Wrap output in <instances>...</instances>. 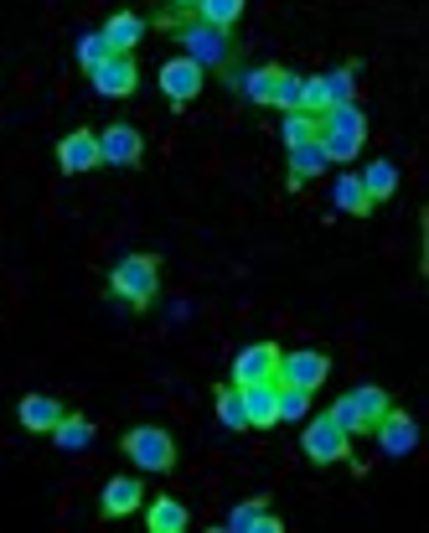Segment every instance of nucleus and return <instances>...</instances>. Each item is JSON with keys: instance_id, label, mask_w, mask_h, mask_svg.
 Segmentation results:
<instances>
[{"instance_id": "obj_32", "label": "nucleus", "mask_w": 429, "mask_h": 533, "mask_svg": "<svg viewBox=\"0 0 429 533\" xmlns=\"http://www.w3.org/2000/svg\"><path fill=\"white\" fill-rule=\"evenodd\" d=\"M326 414H331V420L342 425L347 435H362V425H357V409H352V399H336V404H331Z\"/></svg>"}, {"instance_id": "obj_1", "label": "nucleus", "mask_w": 429, "mask_h": 533, "mask_svg": "<svg viewBox=\"0 0 429 533\" xmlns=\"http://www.w3.org/2000/svg\"><path fill=\"white\" fill-rule=\"evenodd\" d=\"M321 151H326V161H357V151H362V140H367V120H362V109L357 104H331V109H321Z\"/></svg>"}, {"instance_id": "obj_5", "label": "nucleus", "mask_w": 429, "mask_h": 533, "mask_svg": "<svg viewBox=\"0 0 429 533\" xmlns=\"http://www.w3.org/2000/svg\"><path fill=\"white\" fill-rule=\"evenodd\" d=\"M347 440H352V435L336 425L331 414H321V420L305 425V440H300V446H305V461L331 466V461H347Z\"/></svg>"}, {"instance_id": "obj_33", "label": "nucleus", "mask_w": 429, "mask_h": 533, "mask_svg": "<svg viewBox=\"0 0 429 533\" xmlns=\"http://www.w3.org/2000/svg\"><path fill=\"white\" fill-rule=\"evenodd\" d=\"M171 6H197V0H171Z\"/></svg>"}, {"instance_id": "obj_25", "label": "nucleus", "mask_w": 429, "mask_h": 533, "mask_svg": "<svg viewBox=\"0 0 429 533\" xmlns=\"http://www.w3.org/2000/svg\"><path fill=\"white\" fill-rule=\"evenodd\" d=\"M218 420L228 430H249V414H243V389H238V383H223V389H218Z\"/></svg>"}, {"instance_id": "obj_8", "label": "nucleus", "mask_w": 429, "mask_h": 533, "mask_svg": "<svg viewBox=\"0 0 429 533\" xmlns=\"http://www.w3.org/2000/svg\"><path fill=\"white\" fill-rule=\"evenodd\" d=\"M94 78V88L104 99H125V94H135V83H140V68H135V57L130 52H109L104 63L88 73Z\"/></svg>"}, {"instance_id": "obj_9", "label": "nucleus", "mask_w": 429, "mask_h": 533, "mask_svg": "<svg viewBox=\"0 0 429 533\" xmlns=\"http://www.w3.org/2000/svg\"><path fill=\"white\" fill-rule=\"evenodd\" d=\"M243 414H249V430H274L280 425V378L243 383Z\"/></svg>"}, {"instance_id": "obj_13", "label": "nucleus", "mask_w": 429, "mask_h": 533, "mask_svg": "<svg viewBox=\"0 0 429 533\" xmlns=\"http://www.w3.org/2000/svg\"><path fill=\"white\" fill-rule=\"evenodd\" d=\"M57 166L63 171H99L104 161H99V135L94 130H68L63 135V145H57Z\"/></svg>"}, {"instance_id": "obj_11", "label": "nucleus", "mask_w": 429, "mask_h": 533, "mask_svg": "<svg viewBox=\"0 0 429 533\" xmlns=\"http://www.w3.org/2000/svg\"><path fill=\"white\" fill-rule=\"evenodd\" d=\"M280 373V347L274 342H254V347H243L238 358H233V383L243 389V383H264Z\"/></svg>"}, {"instance_id": "obj_28", "label": "nucleus", "mask_w": 429, "mask_h": 533, "mask_svg": "<svg viewBox=\"0 0 429 533\" xmlns=\"http://www.w3.org/2000/svg\"><path fill=\"white\" fill-rule=\"evenodd\" d=\"M300 94H305V78L280 68V78H274V99H269V104H280V109L290 114V109H300Z\"/></svg>"}, {"instance_id": "obj_22", "label": "nucleus", "mask_w": 429, "mask_h": 533, "mask_svg": "<svg viewBox=\"0 0 429 533\" xmlns=\"http://www.w3.org/2000/svg\"><path fill=\"white\" fill-rule=\"evenodd\" d=\"M347 399H352V409H357V425H362V430H373V425L383 420V414H388V394H383V389H373V383L352 389Z\"/></svg>"}, {"instance_id": "obj_2", "label": "nucleus", "mask_w": 429, "mask_h": 533, "mask_svg": "<svg viewBox=\"0 0 429 533\" xmlns=\"http://www.w3.org/2000/svg\"><path fill=\"white\" fill-rule=\"evenodd\" d=\"M156 285H161V264L150 254H125L114 264V275H109V290L119 295V301H130V306H150L156 301Z\"/></svg>"}, {"instance_id": "obj_14", "label": "nucleus", "mask_w": 429, "mask_h": 533, "mask_svg": "<svg viewBox=\"0 0 429 533\" xmlns=\"http://www.w3.org/2000/svg\"><path fill=\"white\" fill-rule=\"evenodd\" d=\"M99 502H104V518H130L145 502V487H140V477H109Z\"/></svg>"}, {"instance_id": "obj_23", "label": "nucleus", "mask_w": 429, "mask_h": 533, "mask_svg": "<svg viewBox=\"0 0 429 533\" xmlns=\"http://www.w3.org/2000/svg\"><path fill=\"white\" fill-rule=\"evenodd\" d=\"M316 135H321V114H311V109H290L285 114V125H280L285 145H305V140H316Z\"/></svg>"}, {"instance_id": "obj_17", "label": "nucleus", "mask_w": 429, "mask_h": 533, "mask_svg": "<svg viewBox=\"0 0 429 533\" xmlns=\"http://www.w3.org/2000/svg\"><path fill=\"white\" fill-rule=\"evenodd\" d=\"M331 161L321 151V140H305V145H290V187H305L311 176H321Z\"/></svg>"}, {"instance_id": "obj_18", "label": "nucleus", "mask_w": 429, "mask_h": 533, "mask_svg": "<svg viewBox=\"0 0 429 533\" xmlns=\"http://www.w3.org/2000/svg\"><path fill=\"white\" fill-rule=\"evenodd\" d=\"M228 528L233 533H280V518L274 513H264V497H249V502H238V508L228 513Z\"/></svg>"}, {"instance_id": "obj_29", "label": "nucleus", "mask_w": 429, "mask_h": 533, "mask_svg": "<svg viewBox=\"0 0 429 533\" xmlns=\"http://www.w3.org/2000/svg\"><path fill=\"white\" fill-rule=\"evenodd\" d=\"M311 414V394L295 389V383H280V425L285 420H305Z\"/></svg>"}, {"instance_id": "obj_27", "label": "nucleus", "mask_w": 429, "mask_h": 533, "mask_svg": "<svg viewBox=\"0 0 429 533\" xmlns=\"http://www.w3.org/2000/svg\"><path fill=\"white\" fill-rule=\"evenodd\" d=\"M274 78H280V68H254V73L238 78V88H243L254 104H269V99H274Z\"/></svg>"}, {"instance_id": "obj_4", "label": "nucleus", "mask_w": 429, "mask_h": 533, "mask_svg": "<svg viewBox=\"0 0 429 533\" xmlns=\"http://www.w3.org/2000/svg\"><path fill=\"white\" fill-rule=\"evenodd\" d=\"M181 57H192L197 68H223L228 63V32L223 26H207V21H192V26H181Z\"/></svg>"}, {"instance_id": "obj_19", "label": "nucleus", "mask_w": 429, "mask_h": 533, "mask_svg": "<svg viewBox=\"0 0 429 533\" xmlns=\"http://www.w3.org/2000/svg\"><path fill=\"white\" fill-rule=\"evenodd\" d=\"M94 420H83V414H63V420L52 425V440H57V451H88L94 446Z\"/></svg>"}, {"instance_id": "obj_7", "label": "nucleus", "mask_w": 429, "mask_h": 533, "mask_svg": "<svg viewBox=\"0 0 429 533\" xmlns=\"http://www.w3.org/2000/svg\"><path fill=\"white\" fill-rule=\"evenodd\" d=\"M373 435H378V451L398 461V456H409V451L419 446V420H414V414H404V409H393V404H388V414L373 425Z\"/></svg>"}, {"instance_id": "obj_31", "label": "nucleus", "mask_w": 429, "mask_h": 533, "mask_svg": "<svg viewBox=\"0 0 429 533\" xmlns=\"http://www.w3.org/2000/svg\"><path fill=\"white\" fill-rule=\"evenodd\" d=\"M326 88H331V104H352V99H357V78H352V68L326 73Z\"/></svg>"}, {"instance_id": "obj_10", "label": "nucleus", "mask_w": 429, "mask_h": 533, "mask_svg": "<svg viewBox=\"0 0 429 533\" xmlns=\"http://www.w3.org/2000/svg\"><path fill=\"white\" fill-rule=\"evenodd\" d=\"M145 156V135L135 125H104L99 130V161L104 166H135Z\"/></svg>"}, {"instance_id": "obj_30", "label": "nucleus", "mask_w": 429, "mask_h": 533, "mask_svg": "<svg viewBox=\"0 0 429 533\" xmlns=\"http://www.w3.org/2000/svg\"><path fill=\"white\" fill-rule=\"evenodd\" d=\"M104 57H109V42H104V32H83V37H78V63H83L88 73H94V68L104 63Z\"/></svg>"}, {"instance_id": "obj_6", "label": "nucleus", "mask_w": 429, "mask_h": 533, "mask_svg": "<svg viewBox=\"0 0 429 533\" xmlns=\"http://www.w3.org/2000/svg\"><path fill=\"white\" fill-rule=\"evenodd\" d=\"M280 383H295V389H305V394H316L321 383L331 378V358L326 352H280V373H274Z\"/></svg>"}, {"instance_id": "obj_15", "label": "nucleus", "mask_w": 429, "mask_h": 533, "mask_svg": "<svg viewBox=\"0 0 429 533\" xmlns=\"http://www.w3.org/2000/svg\"><path fill=\"white\" fill-rule=\"evenodd\" d=\"M63 414H68V409L57 404L52 394H26V399H21V409H16V420H21L26 430H32V435H52V425L63 420Z\"/></svg>"}, {"instance_id": "obj_16", "label": "nucleus", "mask_w": 429, "mask_h": 533, "mask_svg": "<svg viewBox=\"0 0 429 533\" xmlns=\"http://www.w3.org/2000/svg\"><path fill=\"white\" fill-rule=\"evenodd\" d=\"M331 202L342 207V213H352V218H367V213H373V197H367V187H362L357 171H342V176H336Z\"/></svg>"}, {"instance_id": "obj_20", "label": "nucleus", "mask_w": 429, "mask_h": 533, "mask_svg": "<svg viewBox=\"0 0 429 533\" xmlns=\"http://www.w3.org/2000/svg\"><path fill=\"white\" fill-rule=\"evenodd\" d=\"M140 37H145V21L130 16V11H119V16L104 21V42H109V52H130V47H140Z\"/></svg>"}, {"instance_id": "obj_12", "label": "nucleus", "mask_w": 429, "mask_h": 533, "mask_svg": "<svg viewBox=\"0 0 429 533\" xmlns=\"http://www.w3.org/2000/svg\"><path fill=\"white\" fill-rule=\"evenodd\" d=\"M202 73L192 57H171V63H161V88H166V99L171 104H192L202 94Z\"/></svg>"}, {"instance_id": "obj_21", "label": "nucleus", "mask_w": 429, "mask_h": 533, "mask_svg": "<svg viewBox=\"0 0 429 533\" xmlns=\"http://www.w3.org/2000/svg\"><path fill=\"white\" fill-rule=\"evenodd\" d=\"M145 523H150V533H181V528L192 523V513L181 508L176 497H156V502L145 508Z\"/></svg>"}, {"instance_id": "obj_24", "label": "nucleus", "mask_w": 429, "mask_h": 533, "mask_svg": "<svg viewBox=\"0 0 429 533\" xmlns=\"http://www.w3.org/2000/svg\"><path fill=\"white\" fill-rule=\"evenodd\" d=\"M357 176H362V187H367V197H373V202H383V197L398 192V166L393 161H373V166L357 171Z\"/></svg>"}, {"instance_id": "obj_3", "label": "nucleus", "mask_w": 429, "mask_h": 533, "mask_svg": "<svg viewBox=\"0 0 429 533\" xmlns=\"http://www.w3.org/2000/svg\"><path fill=\"white\" fill-rule=\"evenodd\" d=\"M125 456L140 466V471H171L176 466V440L161 430V425H140L125 435Z\"/></svg>"}, {"instance_id": "obj_26", "label": "nucleus", "mask_w": 429, "mask_h": 533, "mask_svg": "<svg viewBox=\"0 0 429 533\" xmlns=\"http://www.w3.org/2000/svg\"><path fill=\"white\" fill-rule=\"evenodd\" d=\"M243 16V0H197V21H207V26H228Z\"/></svg>"}]
</instances>
